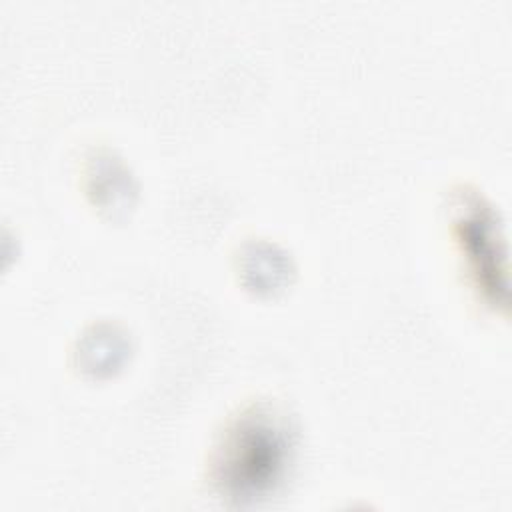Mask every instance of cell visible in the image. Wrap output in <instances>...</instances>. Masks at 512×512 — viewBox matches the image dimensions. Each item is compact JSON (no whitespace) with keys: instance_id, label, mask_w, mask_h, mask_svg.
<instances>
[{"instance_id":"obj_1","label":"cell","mask_w":512,"mask_h":512,"mask_svg":"<svg viewBox=\"0 0 512 512\" xmlns=\"http://www.w3.org/2000/svg\"><path fill=\"white\" fill-rule=\"evenodd\" d=\"M292 448V430L276 410L248 408L216 444L210 478L224 498L236 504L256 502L284 480Z\"/></svg>"},{"instance_id":"obj_2","label":"cell","mask_w":512,"mask_h":512,"mask_svg":"<svg viewBox=\"0 0 512 512\" xmlns=\"http://www.w3.org/2000/svg\"><path fill=\"white\" fill-rule=\"evenodd\" d=\"M494 224L492 210L484 206H468L456 220L458 238L462 248L466 246V256L474 266V274L480 276V272H488L494 290L504 292V284L498 282V274L504 272L498 266L502 254L496 250L502 238L498 236V226Z\"/></svg>"}]
</instances>
